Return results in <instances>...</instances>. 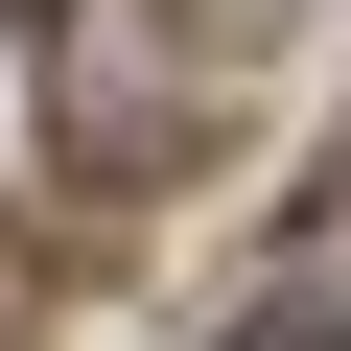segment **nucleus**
I'll return each instance as SVG.
<instances>
[{
    "label": "nucleus",
    "instance_id": "nucleus-1",
    "mask_svg": "<svg viewBox=\"0 0 351 351\" xmlns=\"http://www.w3.org/2000/svg\"><path fill=\"white\" fill-rule=\"evenodd\" d=\"M234 351H351V328H328V304H258V328H234Z\"/></svg>",
    "mask_w": 351,
    "mask_h": 351
}]
</instances>
